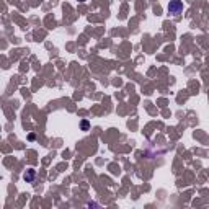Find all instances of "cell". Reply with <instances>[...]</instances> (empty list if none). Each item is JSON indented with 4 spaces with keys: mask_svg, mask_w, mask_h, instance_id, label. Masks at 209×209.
<instances>
[{
    "mask_svg": "<svg viewBox=\"0 0 209 209\" xmlns=\"http://www.w3.org/2000/svg\"><path fill=\"white\" fill-rule=\"evenodd\" d=\"M168 12L173 15H178L183 12V2L181 0H170L168 3Z\"/></svg>",
    "mask_w": 209,
    "mask_h": 209,
    "instance_id": "6da1fadb",
    "label": "cell"
},
{
    "mask_svg": "<svg viewBox=\"0 0 209 209\" xmlns=\"http://www.w3.org/2000/svg\"><path fill=\"white\" fill-rule=\"evenodd\" d=\"M35 177H36V171H35V170H26V173H25V180L28 181V183H31L33 180H35Z\"/></svg>",
    "mask_w": 209,
    "mask_h": 209,
    "instance_id": "7a4b0ae2",
    "label": "cell"
},
{
    "mask_svg": "<svg viewBox=\"0 0 209 209\" xmlns=\"http://www.w3.org/2000/svg\"><path fill=\"white\" fill-rule=\"evenodd\" d=\"M80 128H82V131H88L90 124H88V121H87V119H83V121L80 123Z\"/></svg>",
    "mask_w": 209,
    "mask_h": 209,
    "instance_id": "3957f363",
    "label": "cell"
},
{
    "mask_svg": "<svg viewBox=\"0 0 209 209\" xmlns=\"http://www.w3.org/2000/svg\"><path fill=\"white\" fill-rule=\"evenodd\" d=\"M78 2H85V0H78Z\"/></svg>",
    "mask_w": 209,
    "mask_h": 209,
    "instance_id": "277c9868",
    "label": "cell"
}]
</instances>
